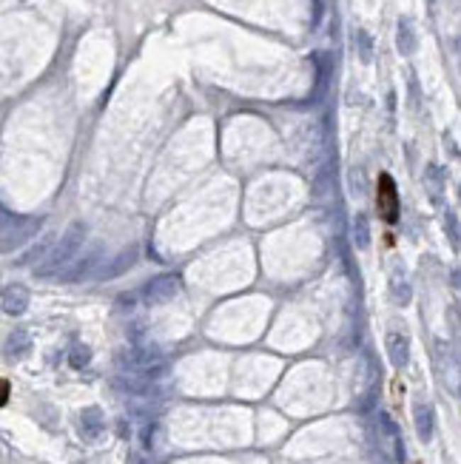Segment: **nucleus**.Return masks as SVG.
<instances>
[{"label":"nucleus","mask_w":461,"mask_h":464,"mask_svg":"<svg viewBox=\"0 0 461 464\" xmlns=\"http://www.w3.org/2000/svg\"><path fill=\"white\" fill-rule=\"evenodd\" d=\"M83 243H86V225L83 222H74V225H69V231L60 237V243L49 251V257L40 263V268L35 271L40 280H52V277H63L66 274V268L74 263V257H77V251L83 248Z\"/></svg>","instance_id":"f257e3e1"},{"label":"nucleus","mask_w":461,"mask_h":464,"mask_svg":"<svg viewBox=\"0 0 461 464\" xmlns=\"http://www.w3.org/2000/svg\"><path fill=\"white\" fill-rule=\"evenodd\" d=\"M40 228H43V216H18L9 228L0 231V254H12L15 248L26 245L32 237H38Z\"/></svg>","instance_id":"f03ea898"},{"label":"nucleus","mask_w":461,"mask_h":464,"mask_svg":"<svg viewBox=\"0 0 461 464\" xmlns=\"http://www.w3.org/2000/svg\"><path fill=\"white\" fill-rule=\"evenodd\" d=\"M177 294H179V277L177 274H160L140 288V297L145 305H162V302L174 299Z\"/></svg>","instance_id":"7ed1b4c3"},{"label":"nucleus","mask_w":461,"mask_h":464,"mask_svg":"<svg viewBox=\"0 0 461 464\" xmlns=\"http://www.w3.org/2000/svg\"><path fill=\"white\" fill-rule=\"evenodd\" d=\"M376 208L382 214L384 222H396L399 219V191L390 174H379V191H376Z\"/></svg>","instance_id":"20e7f679"},{"label":"nucleus","mask_w":461,"mask_h":464,"mask_svg":"<svg viewBox=\"0 0 461 464\" xmlns=\"http://www.w3.org/2000/svg\"><path fill=\"white\" fill-rule=\"evenodd\" d=\"M29 288L26 285H21V282H15V285H6L4 288V294H0V305H4V311L9 314V316H21V314H26L29 311Z\"/></svg>","instance_id":"39448f33"},{"label":"nucleus","mask_w":461,"mask_h":464,"mask_svg":"<svg viewBox=\"0 0 461 464\" xmlns=\"http://www.w3.org/2000/svg\"><path fill=\"white\" fill-rule=\"evenodd\" d=\"M106 430V419H103V410L100 407H86L80 413V436L86 441H97Z\"/></svg>","instance_id":"423d86ee"},{"label":"nucleus","mask_w":461,"mask_h":464,"mask_svg":"<svg viewBox=\"0 0 461 464\" xmlns=\"http://www.w3.org/2000/svg\"><path fill=\"white\" fill-rule=\"evenodd\" d=\"M387 356L393 368H404L410 362V339L401 331H390L387 333Z\"/></svg>","instance_id":"0eeeda50"},{"label":"nucleus","mask_w":461,"mask_h":464,"mask_svg":"<svg viewBox=\"0 0 461 464\" xmlns=\"http://www.w3.org/2000/svg\"><path fill=\"white\" fill-rule=\"evenodd\" d=\"M413 424H416L418 438H421V441H430V438H433V430H435L433 404H427V402H416V404H413Z\"/></svg>","instance_id":"6e6552de"},{"label":"nucleus","mask_w":461,"mask_h":464,"mask_svg":"<svg viewBox=\"0 0 461 464\" xmlns=\"http://www.w3.org/2000/svg\"><path fill=\"white\" fill-rule=\"evenodd\" d=\"M331 197H336V174H333L331 165H325V168H319V174L313 177V199H316V202H325V199H331Z\"/></svg>","instance_id":"1a4fd4ad"},{"label":"nucleus","mask_w":461,"mask_h":464,"mask_svg":"<svg viewBox=\"0 0 461 464\" xmlns=\"http://www.w3.org/2000/svg\"><path fill=\"white\" fill-rule=\"evenodd\" d=\"M379 421H382V436H384V441L390 444L393 458H396V461H404V441H401L399 427L393 424V419H390L387 413H379Z\"/></svg>","instance_id":"9d476101"},{"label":"nucleus","mask_w":461,"mask_h":464,"mask_svg":"<svg viewBox=\"0 0 461 464\" xmlns=\"http://www.w3.org/2000/svg\"><path fill=\"white\" fill-rule=\"evenodd\" d=\"M4 353H6L9 359H23V356H29V353H32V336H29V331H12L9 339H6V345H4Z\"/></svg>","instance_id":"9b49d317"},{"label":"nucleus","mask_w":461,"mask_h":464,"mask_svg":"<svg viewBox=\"0 0 461 464\" xmlns=\"http://www.w3.org/2000/svg\"><path fill=\"white\" fill-rule=\"evenodd\" d=\"M424 185H427V194H430V199L438 205V202L444 199V188H447L444 171H441L438 165H427V171H424Z\"/></svg>","instance_id":"f8f14e48"},{"label":"nucleus","mask_w":461,"mask_h":464,"mask_svg":"<svg viewBox=\"0 0 461 464\" xmlns=\"http://www.w3.org/2000/svg\"><path fill=\"white\" fill-rule=\"evenodd\" d=\"M137 257H140V251H137V245H131V248H126V251L111 263L114 268H103L97 277H100V280H114V277H120L123 271H128V268L137 263Z\"/></svg>","instance_id":"ddd939ff"},{"label":"nucleus","mask_w":461,"mask_h":464,"mask_svg":"<svg viewBox=\"0 0 461 464\" xmlns=\"http://www.w3.org/2000/svg\"><path fill=\"white\" fill-rule=\"evenodd\" d=\"M396 46H399V52L407 57V55H413L416 52V46H418V40H416V29H413V23L404 18V21H399V32H396Z\"/></svg>","instance_id":"4468645a"},{"label":"nucleus","mask_w":461,"mask_h":464,"mask_svg":"<svg viewBox=\"0 0 461 464\" xmlns=\"http://www.w3.org/2000/svg\"><path fill=\"white\" fill-rule=\"evenodd\" d=\"M350 231H353V245H356L359 251H367V248H370V225H367V216H365V214H356Z\"/></svg>","instance_id":"2eb2a0df"},{"label":"nucleus","mask_w":461,"mask_h":464,"mask_svg":"<svg viewBox=\"0 0 461 464\" xmlns=\"http://www.w3.org/2000/svg\"><path fill=\"white\" fill-rule=\"evenodd\" d=\"M390 299L396 305H407L413 299V291H410V282L401 277V274H393L390 277Z\"/></svg>","instance_id":"dca6fc26"},{"label":"nucleus","mask_w":461,"mask_h":464,"mask_svg":"<svg viewBox=\"0 0 461 464\" xmlns=\"http://www.w3.org/2000/svg\"><path fill=\"white\" fill-rule=\"evenodd\" d=\"M444 234H447V243H450V248H452V251H458L461 234H458V216H455L452 211L444 216Z\"/></svg>","instance_id":"f3484780"},{"label":"nucleus","mask_w":461,"mask_h":464,"mask_svg":"<svg viewBox=\"0 0 461 464\" xmlns=\"http://www.w3.org/2000/svg\"><path fill=\"white\" fill-rule=\"evenodd\" d=\"M356 46H359V60L362 63H370L373 60V40H370V35L365 29L356 32Z\"/></svg>","instance_id":"a211bd4d"},{"label":"nucleus","mask_w":461,"mask_h":464,"mask_svg":"<svg viewBox=\"0 0 461 464\" xmlns=\"http://www.w3.org/2000/svg\"><path fill=\"white\" fill-rule=\"evenodd\" d=\"M89 362H91V348H89V345H74L72 353H69V365L80 370V368H86Z\"/></svg>","instance_id":"6ab92c4d"},{"label":"nucleus","mask_w":461,"mask_h":464,"mask_svg":"<svg viewBox=\"0 0 461 464\" xmlns=\"http://www.w3.org/2000/svg\"><path fill=\"white\" fill-rule=\"evenodd\" d=\"M15 219H18V216H15L12 211H6L4 205H0V231H4V228H9V225H12Z\"/></svg>","instance_id":"aec40b11"},{"label":"nucleus","mask_w":461,"mask_h":464,"mask_svg":"<svg viewBox=\"0 0 461 464\" xmlns=\"http://www.w3.org/2000/svg\"><path fill=\"white\" fill-rule=\"evenodd\" d=\"M6 402H9V382L0 379V407H4Z\"/></svg>","instance_id":"412c9836"},{"label":"nucleus","mask_w":461,"mask_h":464,"mask_svg":"<svg viewBox=\"0 0 461 464\" xmlns=\"http://www.w3.org/2000/svg\"><path fill=\"white\" fill-rule=\"evenodd\" d=\"M450 328L452 333H458V308H450Z\"/></svg>","instance_id":"4be33fe9"},{"label":"nucleus","mask_w":461,"mask_h":464,"mask_svg":"<svg viewBox=\"0 0 461 464\" xmlns=\"http://www.w3.org/2000/svg\"><path fill=\"white\" fill-rule=\"evenodd\" d=\"M450 282H452V291H458V271L452 268V274H450Z\"/></svg>","instance_id":"5701e85b"},{"label":"nucleus","mask_w":461,"mask_h":464,"mask_svg":"<svg viewBox=\"0 0 461 464\" xmlns=\"http://www.w3.org/2000/svg\"><path fill=\"white\" fill-rule=\"evenodd\" d=\"M427 4H435V0H427Z\"/></svg>","instance_id":"b1692460"}]
</instances>
